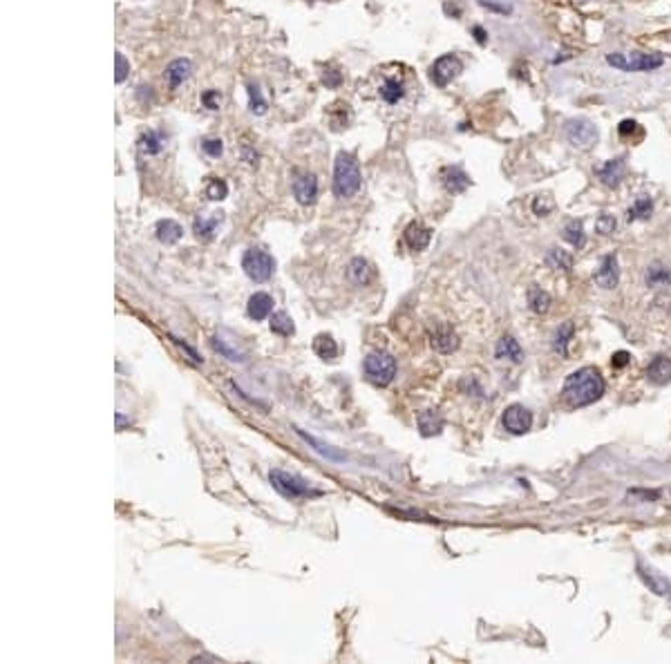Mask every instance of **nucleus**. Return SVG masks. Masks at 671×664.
<instances>
[{
	"label": "nucleus",
	"instance_id": "obj_1",
	"mask_svg": "<svg viewBox=\"0 0 671 664\" xmlns=\"http://www.w3.org/2000/svg\"><path fill=\"white\" fill-rule=\"evenodd\" d=\"M606 385L602 374L595 367H582L573 372L564 383V398L571 408H587V405L602 398Z\"/></svg>",
	"mask_w": 671,
	"mask_h": 664
},
{
	"label": "nucleus",
	"instance_id": "obj_2",
	"mask_svg": "<svg viewBox=\"0 0 671 664\" xmlns=\"http://www.w3.org/2000/svg\"><path fill=\"white\" fill-rule=\"evenodd\" d=\"M363 186V175L356 157L349 152H338L334 164V195L338 200H349Z\"/></svg>",
	"mask_w": 671,
	"mask_h": 664
},
{
	"label": "nucleus",
	"instance_id": "obj_3",
	"mask_svg": "<svg viewBox=\"0 0 671 664\" xmlns=\"http://www.w3.org/2000/svg\"><path fill=\"white\" fill-rule=\"evenodd\" d=\"M606 63L620 72H656L665 65V56L646 52H611L606 54Z\"/></svg>",
	"mask_w": 671,
	"mask_h": 664
},
{
	"label": "nucleus",
	"instance_id": "obj_4",
	"mask_svg": "<svg viewBox=\"0 0 671 664\" xmlns=\"http://www.w3.org/2000/svg\"><path fill=\"white\" fill-rule=\"evenodd\" d=\"M268 481L271 486L287 499H302V497H318L323 495L320 490H313L309 486V481H304L298 474H289L285 470H271L268 474Z\"/></svg>",
	"mask_w": 671,
	"mask_h": 664
},
{
	"label": "nucleus",
	"instance_id": "obj_5",
	"mask_svg": "<svg viewBox=\"0 0 671 664\" xmlns=\"http://www.w3.org/2000/svg\"><path fill=\"white\" fill-rule=\"evenodd\" d=\"M365 376H367L374 385L385 387L394 380L396 376V360L392 353L387 351H374L365 358Z\"/></svg>",
	"mask_w": 671,
	"mask_h": 664
},
{
	"label": "nucleus",
	"instance_id": "obj_6",
	"mask_svg": "<svg viewBox=\"0 0 671 664\" xmlns=\"http://www.w3.org/2000/svg\"><path fill=\"white\" fill-rule=\"evenodd\" d=\"M242 268L253 282H266L273 275L275 260L262 249H249L242 257Z\"/></svg>",
	"mask_w": 671,
	"mask_h": 664
},
{
	"label": "nucleus",
	"instance_id": "obj_7",
	"mask_svg": "<svg viewBox=\"0 0 671 664\" xmlns=\"http://www.w3.org/2000/svg\"><path fill=\"white\" fill-rule=\"evenodd\" d=\"M564 134L573 145L582 148V150H589L597 141V128L589 119H568L564 123Z\"/></svg>",
	"mask_w": 671,
	"mask_h": 664
},
{
	"label": "nucleus",
	"instance_id": "obj_8",
	"mask_svg": "<svg viewBox=\"0 0 671 664\" xmlns=\"http://www.w3.org/2000/svg\"><path fill=\"white\" fill-rule=\"evenodd\" d=\"M463 72V63L457 54H443L434 60V65L430 67V79L436 88H445L448 83H452L459 74Z\"/></svg>",
	"mask_w": 671,
	"mask_h": 664
},
{
	"label": "nucleus",
	"instance_id": "obj_9",
	"mask_svg": "<svg viewBox=\"0 0 671 664\" xmlns=\"http://www.w3.org/2000/svg\"><path fill=\"white\" fill-rule=\"evenodd\" d=\"M502 423L510 434H526L533 425V414L523 405H510L502 416Z\"/></svg>",
	"mask_w": 671,
	"mask_h": 664
},
{
	"label": "nucleus",
	"instance_id": "obj_10",
	"mask_svg": "<svg viewBox=\"0 0 671 664\" xmlns=\"http://www.w3.org/2000/svg\"><path fill=\"white\" fill-rule=\"evenodd\" d=\"M294 197L302 206L313 204L315 197H318V179H315V175H311V172H298L294 179Z\"/></svg>",
	"mask_w": 671,
	"mask_h": 664
},
{
	"label": "nucleus",
	"instance_id": "obj_11",
	"mask_svg": "<svg viewBox=\"0 0 671 664\" xmlns=\"http://www.w3.org/2000/svg\"><path fill=\"white\" fill-rule=\"evenodd\" d=\"M625 170H627L625 159L618 157V159H608V162H604V164H600V166H595V175L600 177V181L604 183V186L618 188L620 181H622V177H625Z\"/></svg>",
	"mask_w": 671,
	"mask_h": 664
},
{
	"label": "nucleus",
	"instance_id": "obj_12",
	"mask_svg": "<svg viewBox=\"0 0 671 664\" xmlns=\"http://www.w3.org/2000/svg\"><path fill=\"white\" fill-rule=\"evenodd\" d=\"M403 240H405L408 249L414 251V253H421L430 246V240H432V228H428L421 221H412V224L405 228L403 233Z\"/></svg>",
	"mask_w": 671,
	"mask_h": 664
},
{
	"label": "nucleus",
	"instance_id": "obj_13",
	"mask_svg": "<svg viewBox=\"0 0 671 664\" xmlns=\"http://www.w3.org/2000/svg\"><path fill=\"white\" fill-rule=\"evenodd\" d=\"M595 282L602 289H615L620 282V268H618V260L615 255H606L600 268L595 271Z\"/></svg>",
	"mask_w": 671,
	"mask_h": 664
},
{
	"label": "nucleus",
	"instance_id": "obj_14",
	"mask_svg": "<svg viewBox=\"0 0 671 664\" xmlns=\"http://www.w3.org/2000/svg\"><path fill=\"white\" fill-rule=\"evenodd\" d=\"M441 181H443L445 190L452 193V195H459L470 186V177L463 172L461 166H445L441 170Z\"/></svg>",
	"mask_w": 671,
	"mask_h": 664
},
{
	"label": "nucleus",
	"instance_id": "obj_15",
	"mask_svg": "<svg viewBox=\"0 0 671 664\" xmlns=\"http://www.w3.org/2000/svg\"><path fill=\"white\" fill-rule=\"evenodd\" d=\"M430 344L438 353H452L459 347V336L452 331V327L441 325V327H436L434 334L430 336Z\"/></svg>",
	"mask_w": 671,
	"mask_h": 664
},
{
	"label": "nucleus",
	"instance_id": "obj_16",
	"mask_svg": "<svg viewBox=\"0 0 671 664\" xmlns=\"http://www.w3.org/2000/svg\"><path fill=\"white\" fill-rule=\"evenodd\" d=\"M408 88H405V81L400 77H385L381 88H378V94L387 103V105H396L398 101H403V96H405Z\"/></svg>",
	"mask_w": 671,
	"mask_h": 664
},
{
	"label": "nucleus",
	"instance_id": "obj_17",
	"mask_svg": "<svg viewBox=\"0 0 671 664\" xmlns=\"http://www.w3.org/2000/svg\"><path fill=\"white\" fill-rule=\"evenodd\" d=\"M193 72V63L188 58H175L173 63L166 67V81L170 85V90H177L179 85H184L190 79Z\"/></svg>",
	"mask_w": 671,
	"mask_h": 664
},
{
	"label": "nucleus",
	"instance_id": "obj_18",
	"mask_svg": "<svg viewBox=\"0 0 671 664\" xmlns=\"http://www.w3.org/2000/svg\"><path fill=\"white\" fill-rule=\"evenodd\" d=\"M273 298L268 293H262V291H258V293H253L251 298H249V304H247V313H249V318H253V320H266L268 315H271V311H273Z\"/></svg>",
	"mask_w": 671,
	"mask_h": 664
},
{
	"label": "nucleus",
	"instance_id": "obj_19",
	"mask_svg": "<svg viewBox=\"0 0 671 664\" xmlns=\"http://www.w3.org/2000/svg\"><path fill=\"white\" fill-rule=\"evenodd\" d=\"M646 378H649L653 385L671 383V360L665 358V356H658V358H653L651 365L646 367Z\"/></svg>",
	"mask_w": 671,
	"mask_h": 664
},
{
	"label": "nucleus",
	"instance_id": "obj_20",
	"mask_svg": "<svg viewBox=\"0 0 671 664\" xmlns=\"http://www.w3.org/2000/svg\"><path fill=\"white\" fill-rule=\"evenodd\" d=\"M222 224V215H213V217H204V215H200L197 219H195V224H193V230H195V237H197L200 242H211L213 237H215V233H217V226Z\"/></svg>",
	"mask_w": 671,
	"mask_h": 664
},
{
	"label": "nucleus",
	"instance_id": "obj_21",
	"mask_svg": "<svg viewBox=\"0 0 671 664\" xmlns=\"http://www.w3.org/2000/svg\"><path fill=\"white\" fill-rule=\"evenodd\" d=\"M155 233H157V240H159L162 244L170 246V244H177L181 240V235H184V228H181L175 219H162V221H157Z\"/></svg>",
	"mask_w": 671,
	"mask_h": 664
},
{
	"label": "nucleus",
	"instance_id": "obj_22",
	"mask_svg": "<svg viewBox=\"0 0 671 664\" xmlns=\"http://www.w3.org/2000/svg\"><path fill=\"white\" fill-rule=\"evenodd\" d=\"M164 137L157 130H148V132H143L141 137H139V141H137V148H139V152L141 155H145V157H155V155H159L162 150H164Z\"/></svg>",
	"mask_w": 671,
	"mask_h": 664
},
{
	"label": "nucleus",
	"instance_id": "obj_23",
	"mask_svg": "<svg viewBox=\"0 0 671 664\" xmlns=\"http://www.w3.org/2000/svg\"><path fill=\"white\" fill-rule=\"evenodd\" d=\"M347 275H349V280H351L356 287H363V285H367V282L374 278V271H372V266H370L367 260H363V257H356V260H351V264H349V268H347Z\"/></svg>",
	"mask_w": 671,
	"mask_h": 664
},
{
	"label": "nucleus",
	"instance_id": "obj_24",
	"mask_svg": "<svg viewBox=\"0 0 671 664\" xmlns=\"http://www.w3.org/2000/svg\"><path fill=\"white\" fill-rule=\"evenodd\" d=\"M497 358L504 360H512V363H521L523 360V351L519 347V342L512 336H504L497 344Z\"/></svg>",
	"mask_w": 671,
	"mask_h": 664
},
{
	"label": "nucleus",
	"instance_id": "obj_25",
	"mask_svg": "<svg viewBox=\"0 0 671 664\" xmlns=\"http://www.w3.org/2000/svg\"><path fill=\"white\" fill-rule=\"evenodd\" d=\"M644 282H646V287H669L671 285V268L660 264V262H656L646 268Z\"/></svg>",
	"mask_w": 671,
	"mask_h": 664
},
{
	"label": "nucleus",
	"instance_id": "obj_26",
	"mask_svg": "<svg viewBox=\"0 0 671 664\" xmlns=\"http://www.w3.org/2000/svg\"><path fill=\"white\" fill-rule=\"evenodd\" d=\"M419 427H421V434L423 436H434L443 429V418L438 412L434 410H428L419 416Z\"/></svg>",
	"mask_w": 671,
	"mask_h": 664
},
{
	"label": "nucleus",
	"instance_id": "obj_27",
	"mask_svg": "<svg viewBox=\"0 0 671 664\" xmlns=\"http://www.w3.org/2000/svg\"><path fill=\"white\" fill-rule=\"evenodd\" d=\"M313 351H315V356H318V358H323V360H336L338 344H336V340H334L332 336L320 334V336H315V340H313Z\"/></svg>",
	"mask_w": 671,
	"mask_h": 664
},
{
	"label": "nucleus",
	"instance_id": "obj_28",
	"mask_svg": "<svg viewBox=\"0 0 671 664\" xmlns=\"http://www.w3.org/2000/svg\"><path fill=\"white\" fill-rule=\"evenodd\" d=\"M651 211H653V202H651V197L642 195V197H638V200L631 204V208L627 211V219H629V221L646 219V217L651 215Z\"/></svg>",
	"mask_w": 671,
	"mask_h": 664
},
{
	"label": "nucleus",
	"instance_id": "obj_29",
	"mask_svg": "<svg viewBox=\"0 0 671 664\" xmlns=\"http://www.w3.org/2000/svg\"><path fill=\"white\" fill-rule=\"evenodd\" d=\"M268 325H271V331H273V334H278V336H294V331H296L294 320H291V315L285 313V311L273 313L271 323H268Z\"/></svg>",
	"mask_w": 671,
	"mask_h": 664
},
{
	"label": "nucleus",
	"instance_id": "obj_30",
	"mask_svg": "<svg viewBox=\"0 0 671 664\" xmlns=\"http://www.w3.org/2000/svg\"><path fill=\"white\" fill-rule=\"evenodd\" d=\"M528 304L535 313H546L548 309H551V295L542 291L540 287H530L528 289Z\"/></svg>",
	"mask_w": 671,
	"mask_h": 664
},
{
	"label": "nucleus",
	"instance_id": "obj_31",
	"mask_svg": "<svg viewBox=\"0 0 671 664\" xmlns=\"http://www.w3.org/2000/svg\"><path fill=\"white\" fill-rule=\"evenodd\" d=\"M564 240L575 246V249H582L584 244H587V235H584V228H582V221H568L566 228H564Z\"/></svg>",
	"mask_w": 671,
	"mask_h": 664
},
{
	"label": "nucleus",
	"instance_id": "obj_32",
	"mask_svg": "<svg viewBox=\"0 0 671 664\" xmlns=\"http://www.w3.org/2000/svg\"><path fill=\"white\" fill-rule=\"evenodd\" d=\"M228 195V186L224 179H217V177H211L209 183H206V197H209L211 202H222L226 200Z\"/></svg>",
	"mask_w": 671,
	"mask_h": 664
},
{
	"label": "nucleus",
	"instance_id": "obj_33",
	"mask_svg": "<svg viewBox=\"0 0 671 664\" xmlns=\"http://www.w3.org/2000/svg\"><path fill=\"white\" fill-rule=\"evenodd\" d=\"M571 336H573V323H566V325H562V327L557 329L553 349H555L559 356H566V353H568V351H566V344H568Z\"/></svg>",
	"mask_w": 671,
	"mask_h": 664
},
{
	"label": "nucleus",
	"instance_id": "obj_34",
	"mask_svg": "<svg viewBox=\"0 0 671 664\" xmlns=\"http://www.w3.org/2000/svg\"><path fill=\"white\" fill-rule=\"evenodd\" d=\"M548 264H551L553 268H562L568 273V271L573 268V257L562 249H553L551 253H548Z\"/></svg>",
	"mask_w": 671,
	"mask_h": 664
},
{
	"label": "nucleus",
	"instance_id": "obj_35",
	"mask_svg": "<svg viewBox=\"0 0 671 664\" xmlns=\"http://www.w3.org/2000/svg\"><path fill=\"white\" fill-rule=\"evenodd\" d=\"M249 108L253 115H264L266 112V101L260 92L258 85H249Z\"/></svg>",
	"mask_w": 671,
	"mask_h": 664
},
{
	"label": "nucleus",
	"instance_id": "obj_36",
	"mask_svg": "<svg viewBox=\"0 0 671 664\" xmlns=\"http://www.w3.org/2000/svg\"><path fill=\"white\" fill-rule=\"evenodd\" d=\"M555 208V202H553V197L551 195H537L535 197V202H533V211H535V215H540V217H544V215H548Z\"/></svg>",
	"mask_w": 671,
	"mask_h": 664
},
{
	"label": "nucleus",
	"instance_id": "obj_37",
	"mask_svg": "<svg viewBox=\"0 0 671 664\" xmlns=\"http://www.w3.org/2000/svg\"><path fill=\"white\" fill-rule=\"evenodd\" d=\"M640 571H642V568H640ZM640 575L644 577V582L649 584V586L656 590V593H660V595H667V593H669V584H665L663 577H658L653 571H642Z\"/></svg>",
	"mask_w": 671,
	"mask_h": 664
},
{
	"label": "nucleus",
	"instance_id": "obj_38",
	"mask_svg": "<svg viewBox=\"0 0 671 664\" xmlns=\"http://www.w3.org/2000/svg\"><path fill=\"white\" fill-rule=\"evenodd\" d=\"M615 228H618V221H615L613 215H608V213H602L595 221V230L600 233V235H611Z\"/></svg>",
	"mask_w": 671,
	"mask_h": 664
},
{
	"label": "nucleus",
	"instance_id": "obj_39",
	"mask_svg": "<svg viewBox=\"0 0 671 664\" xmlns=\"http://www.w3.org/2000/svg\"><path fill=\"white\" fill-rule=\"evenodd\" d=\"M477 3L483 7V9H488V11H495V14H510L512 11V7L506 3V0H477Z\"/></svg>",
	"mask_w": 671,
	"mask_h": 664
},
{
	"label": "nucleus",
	"instance_id": "obj_40",
	"mask_svg": "<svg viewBox=\"0 0 671 664\" xmlns=\"http://www.w3.org/2000/svg\"><path fill=\"white\" fill-rule=\"evenodd\" d=\"M202 150L209 157H213V159H219V157H222V152H224V141L222 139H204Z\"/></svg>",
	"mask_w": 671,
	"mask_h": 664
},
{
	"label": "nucleus",
	"instance_id": "obj_41",
	"mask_svg": "<svg viewBox=\"0 0 671 664\" xmlns=\"http://www.w3.org/2000/svg\"><path fill=\"white\" fill-rule=\"evenodd\" d=\"M115 63H117V74H115V79H117V83H124V81L128 79L130 63H128V60H126V56L121 54V52H117V56H115Z\"/></svg>",
	"mask_w": 671,
	"mask_h": 664
},
{
	"label": "nucleus",
	"instance_id": "obj_42",
	"mask_svg": "<svg viewBox=\"0 0 671 664\" xmlns=\"http://www.w3.org/2000/svg\"><path fill=\"white\" fill-rule=\"evenodd\" d=\"M202 103H204V108H209V110H219V105H222V92L206 90L202 94Z\"/></svg>",
	"mask_w": 671,
	"mask_h": 664
},
{
	"label": "nucleus",
	"instance_id": "obj_43",
	"mask_svg": "<svg viewBox=\"0 0 671 664\" xmlns=\"http://www.w3.org/2000/svg\"><path fill=\"white\" fill-rule=\"evenodd\" d=\"M215 349H217V351H222V353L226 356V358H230V360H244V358H242V353H240V351H233V349L228 347V344H224V340H222V338H215Z\"/></svg>",
	"mask_w": 671,
	"mask_h": 664
},
{
	"label": "nucleus",
	"instance_id": "obj_44",
	"mask_svg": "<svg viewBox=\"0 0 671 664\" xmlns=\"http://www.w3.org/2000/svg\"><path fill=\"white\" fill-rule=\"evenodd\" d=\"M340 81H343V77H340V72H336V70H327L325 77H323V83L327 85V88H338Z\"/></svg>",
	"mask_w": 671,
	"mask_h": 664
},
{
	"label": "nucleus",
	"instance_id": "obj_45",
	"mask_svg": "<svg viewBox=\"0 0 671 664\" xmlns=\"http://www.w3.org/2000/svg\"><path fill=\"white\" fill-rule=\"evenodd\" d=\"M631 363V356L627 353V351H618L615 356H613V360H611V365L615 367V369H622V367H627Z\"/></svg>",
	"mask_w": 671,
	"mask_h": 664
},
{
	"label": "nucleus",
	"instance_id": "obj_46",
	"mask_svg": "<svg viewBox=\"0 0 671 664\" xmlns=\"http://www.w3.org/2000/svg\"><path fill=\"white\" fill-rule=\"evenodd\" d=\"M636 130H640V126H638L636 121H629V119H627V121H622V123H620V137H627L629 132L633 134Z\"/></svg>",
	"mask_w": 671,
	"mask_h": 664
},
{
	"label": "nucleus",
	"instance_id": "obj_47",
	"mask_svg": "<svg viewBox=\"0 0 671 664\" xmlns=\"http://www.w3.org/2000/svg\"><path fill=\"white\" fill-rule=\"evenodd\" d=\"M472 34H474V39H477V43H479V45H486V41H488V32L481 27V25H474V27H472Z\"/></svg>",
	"mask_w": 671,
	"mask_h": 664
},
{
	"label": "nucleus",
	"instance_id": "obj_48",
	"mask_svg": "<svg viewBox=\"0 0 671 664\" xmlns=\"http://www.w3.org/2000/svg\"><path fill=\"white\" fill-rule=\"evenodd\" d=\"M124 425H126L124 414H117V429H124Z\"/></svg>",
	"mask_w": 671,
	"mask_h": 664
},
{
	"label": "nucleus",
	"instance_id": "obj_49",
	"mask_svg": "<svg viewBox=\"0 0 671 664\" xmlns=\"http://www.w3.org/2000/svg\"><path fill=\"white\" fill-rule=\"evenodd\" d=\"M665 39H669V41H671V32H669V34H667V36H665Z\"/></svg>",
	"mask_w": 671,
	"mask_h": 664
}]
</instances>
